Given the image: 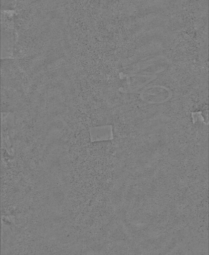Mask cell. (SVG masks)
I'll list each match as a JSON object with an SVG mask.
<instances>
[{
    "label": "cell",
    "instance_id": "6da1fadb",
    "mask_svg": "<svg viewBox=\"0 0 209 255\" xmlns=\"http://www.w3.org/2000/svg\"><path fill=\"white\" fill-rule=\"evenodd\" d=\"M172 96V91L168 88L154 85L145 88L140 94L141 98L149 104H161L168 101Z\"/></svg>",
    "mask_w": 209,
    "mask_h": 255
},
{
    "label": "cell",
    "instance_id": "7a4b0ae2",
    "mask_svg": "<svg viewBox=\"0 0 209 255\" xmlns=\"http://www.w3.org/2000/svg\"><path fill=\"white\" fill-rule=\"evenodd\" d=\"M161 56H156L142 60L136 64L132 72L129 74L155 75L164 70L161 68Z\"/></svg>",
    "mask_w": 209,
    "mask_h": 255
},
{
    "label": "cell",
    "instance_id": "3957f363",
    "mask_svg": "<svg viewBox=\"0 0 209 255\" xmlns=\"http://www.w3.org/2000/svg\"><path fill=\"white\" fill-rule=\"evenodd\" d=\"M156 78L155 75L129 74L127 76L126 91L128 92L136 91Z\"/></svg>",
    "mask_w": 209,
    "mask_h": 255
}]
</instances>
